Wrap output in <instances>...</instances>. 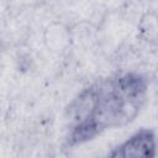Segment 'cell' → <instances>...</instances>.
<instances>
[{
    "label": "cell",
    "instance_id": "6da1fadb",
    "mask_svg": "<svg viewBox=\"0 0 158 158\" xmlns=\"http://www.w3.org/2000/svg\"><path fill=\"white\" fill-rule=\"evenodd\" d=\"M148 80L138 72L117 73L83 89L68 105L65 148L86 143L106 130L125 126L139 114Z\"/></svg>",
    "mask_w": 158,
    "mask_h": 158
},
{
    "label": "cell",
    "instance_id": "7a4b0ae2",
    "mask_svg": "<svg viewBox=\"0 0 158 158\" xmlns=\"http://www.w3.org/2000/svg\"><path fill=\"white\" fill-rule=\"evenodd\" d=\"M105 158H156V133L141 128L114 147Z\"/></svg>",
    "mask_w": 158,
    "mask_h": 158
}]
</instances>
